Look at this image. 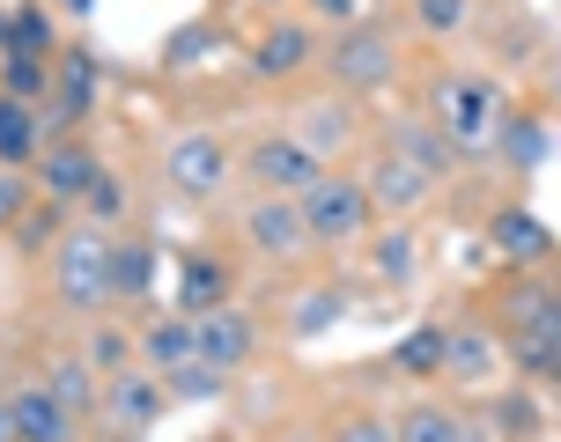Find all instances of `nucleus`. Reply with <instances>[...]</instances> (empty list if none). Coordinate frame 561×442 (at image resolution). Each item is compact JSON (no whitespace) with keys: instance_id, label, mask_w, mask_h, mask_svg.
<instances>
[{"instance_id":"nucleus-1","label":"nucleus","mask_w":561,"mask_h":442,"mask_svg":"<svg viewBox=\"0 0 561 442\" xmlns=\"http://www.w3.org/2000/svg\"><path fill=\"white\" fill-rule=\"evenodd\" d=\"M112 244L118 229H96V221H75L59 251L45 258V280H53V303L67 317H104L112 310Z\"/></svg>"},{"instance_id":"nucleus-2","label":"nucleus","mask_w":561,"mask_h":442,"mask_svg":"<svg viewBox=\"0 0 561 442\" xmlns=\"http://www.w3.org/2000/svg\"><path fill=\"white\" fill-rule=\"evenodd\" d=\"M421 104H428V126H436L458 155H488V148H495L503 89L488 82V74H436V82L421 89Z\"/></svg>"},{"instance_id":"nucleus-3","label":"nucleus","mask_w":561,"mask_h":442,"mask_svg":"<svg viewBox=\"0 0 561 442\" xmlns=\"http://www.w3.org/2000/svg\"><path fill=\"white\" fill-rule=\"evenodd\" d=\"M325 74H333V89H347V96H369V89H392L399 82V30L377 23V15H355V23L333 30V45H325V59H318Z\"/></svg>"},{"instance_id":"nucleus-4","label":"nucleus","mask_w":561,"mask_h":442,"mask_svg":"<svg viewBox=\"0 0 561 442\" xmlns=\"http://www.w3.org/2000/svg\"><path fill=\"white\" fill-rule=\"evenodd\" d=\"M304 221L318 251H363L369 229H377V207H369V185L355 170H325L304 193Z\"/></svg>"},{"instance_id":"nucleus-5","label":"nucleus","mask_w":561,"mask_h":442,"mask_svg":"<svg viewBox=\"0 0 561 442\" xmlns=\"http://www.w3.org/2000/svg\"><path fill=\"white\" fill-rule=\"evenodd\" d=\"M325 155L318 148H304V140L288 133V126H274V133H259L244 155H237V177L252 185V193H274V199H304L318 177H325Z\"/></svg>"},{"instance_id":"nucleus-6","label":"nucleus","mask_w":561,"mask_h":442,"mask_svg":"<svg viewBox=\"0 0 561 442\" xmlns=\"http://www.w3.org/2000/svg\"><path fill=\"white\" fill-rule=\"evenodd\" d=\"M156 170H163V185H170L178 199H222V193H229V177H237V148H229L222 133L193 126V133L163 140Z\"/></svg>"},{"instance_id":"nucleus-7","label":"nucleus","mask_w":561,"mask_h":442,"mask_svg":"<svg viewBox=\"0 0 561 442\" xmlns=\"http://www.w3.org/2000/svg\"><path fill=\"white\" fill-rule=\"evenodd\" d=\"M237 236L252 258L266 266H304L310 251V221H304V199H274V193H252L244 199V214H237Z\"/></svg>"},{"instance_id":"nucleus-8","label":"nucleus","mask_w":561,"mask_h":442,"mask_svg":"<svg viewBox=\"0 0 561 442\" xmlns=\"http://www.w3.org/2000/svg\"><path fill=\"white\" fill-rule=\"evenodd\" d=\"M325 59V37L310 15H266L259 37L244 45V67H252V82H304L310 67Z\"/></svg>"},{"instance_id":"nucleus-9","label":"nucleus","mask_w":561,"mask_h":442,"mask_svg":"<svg viewBox=\"0 0 561 442\" xmlns=\"http://www.w3.org/2000/svg\"><path fill=\"white\" fill-rule=\"evenodd\" d=\"M170 414V384L156 376V369H118V376H104V406H96V428L112 442H140L156 420Z\"/></svg>"},{"instance_id":"nucleus-10","label":"nucleus","mask_w":561,"mask_h":442,"mask_svg":"<svg viewBox=\"0 0 561 442\" xmlns=\"http://www.w3.org/2000/svg\"><path fill=\"white\" fill-rule=\"evenodd\" d=\"M288 133L304 140V148H318L325 163H340V155L363 140V111H355L347 89H333V96H304V104H288Z\"/></svg>"},{"instance_id":"nucleus-11","label":"nucleus","mask_w":561,"mask_h":442,"mask_svg":"<svg viewBox=\"0 0 561 442\" xmlns=\"http://www.w3.org/2000/svg\"><path fill=\"white\" fill-rule=\"evenodd\" d=\"M355 177L369 185V207H377V221H407L421 199L436 193V177H421V170L407 163V155H392L385 140H377V148L363 155V170H355Z\"/></svg>"},{"instance_id":"nucleus-12","label":"nucleus","mask_w":561,"mask_h":442,"mask_svg":"<svg viewBox=\"0 0 561 442\" xmlns=\"http://www.w3.org/2000/svg\"><path fill=\"white\" fill-rule=\"evenodd\" d=\"M259 347H266V332H259V317L244 303H229V310H207L199 317V361L207 369H222V376H244L259 361Z\"/></svg>"},{"instance_id":"nucleus-13","label":"nucleus","mask_w":561,"mask_h":442,"mask_svg":"<svg viewBox=\"0 0 561 442\" xmlns=\"http://www.w3.org/2000/svg\"><path fill=\"white\" fill-rule=\"evenodd\" d=\"M488 244H495V258H510L517 274H533V266H554L561 244L554 229L525 207V199H510V207H495V221H488Z\"/></svg>"},{"instance_id":"nucleus-14","label":"nucleus","mask_w":561,"mask_h":442,"mask_svg":"<svg viewBox=\"0 0 561 442\" xmlns=\"http://www.w3.org/2000/svg\"><path fill=\"white\" fill-rule=\"evenodd\" d=\"M104 177V148L96 140H53L45 155H37V185H45V199H59V207H82V193Z\"/></svg>"},{"instance_id":"nucleus-15","label":"nucleus","mask_w":561,"mask_h":442,"mask_svg":"<svg viewBox=\"0 0 561 442\" xmlns=\"http://www.w3.org/2000/svg\"><path fill=\"white\" fill-rule=\"evenodd\" d=\"M8 406H15V435H23V442H82V428H89L75 406H59V398H53L45 376L8 384Z\"/></svg>"},{"instance_id":"nucleus-16","label":"nucleus","mask_w":561,"mask_h":442,"mask_svg":"<svg viewBox=\"0 0 561 442\" xmlns=\"http://www.w3.org/2000/svg\"><path fill=\"white\" fill-rule=\"evenodd\" d=\"M237 303V266L229 258H215V251H185L178 258V303L185 317H207V310H229Z\"/></svg>"},{"instance_id":"nucleus-17","label":"nucleus","mask_w":561,"mask_h":442,"mask_svg":"<svg viewBox=\"0 0 561 442\" xmlns=\"http://www.w3.org/2000/svg\"><path fill=\"white\" fill-rule=\"evenodd\" d=\"M495 369H503L495 325H444V376H458V391H488Z\"/></svg>"},{"instance_id":"nucleus-18","label":"nucleus","mask_w":561,"mask_h":442,"mask_svg":"<svg viewBox=\"0 0 561 442\" xmlns=\"http://www.w3.org/2000/svg\"><path fill=\"white\" fill-rule=\"evenodd\" d=\"M385 148H392V155H407V163H414L421 177H436V185H444L450 170H458V148H450V140L428 126V111H392V126H385Z\"/></svg>"},{"instance_id":"nucleus-19","label":"nucleus","mask_w":561,"mask_h":442,"mask_svg":"<svg viewBox=\"0 0 561 442\" xmlns=\"http://www.w3.org/2000/svg\"><path fill=\"white\" fill-rule=\"evenodd\" d=\"M495 332H561V280L510 274V288L495 295Z\"/></svg>"},{"instance_id":"nucleus-20","label":"nucleus","mask_w":561,"mask_h":442,"mask_svg":"<svg viewBox=\"0 0 561 442\" xmlns=\"http://www.w3.org/2000/svg\"><path fill=\"white\" fill-rule=\"evenodd\" d=\"M134 347H140V369L170 376V369H185V361L199 354V317H185V310H163V317H148V325L134 332Z\"/></svg>"},{"instance_id":"nucleus-21","label":"nucleus","mask_w":561,"mask_h":442,"mask_svg":"<svg viewBox=\"0 0 561 442\" xmlns=\"http://www.w3.org/2000/svg\"><path fill=\"white\" fill-rule=\"evenodd\" d=\"M369 280H377V288H414V274H421V244H414V229H407V221H377V229H369Z\"/></svg>"},{"instance_id":"nucleus-22","label":"nucleus","mask_w":561,"mask_h":442,"mask_svg":"<svg viewBox=\"0 0 561 442\" xmlns=\"http://www.w3.org/2000/svg\"><path fill=\"white\" fill-rule=\"evenodd\" d=\"M347 310H355V295H347L340 280H310L304 295L288 303V339L310 347V339H325L333 325H347Z\"/></svg>"},{"instance_id":"nucleus-23","label":"nucleus","mask_w":561,"mask_h":442,"mask_svg":"<svg viewBox=\"0 0 561 442\" xmlns=\"http://www.w3.org/2000/svg\"><path fill=\"white\" fill-rule=\"evenodd\" d=\"M163 280V251L156 236H118L112 244V303H148Z\"/></svg>"},{"instance_id":"nucleus-24","label":"nucleus","mask_w":561,"mask_h":442,"mask_svg":"<svg viewBox=\"0 0 561 442\" xmlns=\"http://www.w3.org/2000/svg\"><path fill=\"white\" fill-rule=\"evenodd\" d=\"M45 384H53L59 406H75L82 420H96V406H104V376L89 369V354H45V369H37Z\"/></svg>"},{"instance_id":"nucleus-25","label":"nucleus","mask_w":561,"mask_h":442,"mask_svg":"<svg viewBox=\"0 0 561 442\" xmlns=\"http://www.w3.org/2000/svg\"><path fill=\"white\" fill-rule=\"evenodd\" d=\"M0 59H59V23L45 0H23L8 8V53Z\"/></svg>"},{"instance_id":"nucleus-26","label":"nucleus","mask_w":561,"mask_h":442,"mask_svg":"<svg viewBox=\"0 0 561 442\" xmlns=\"http://www.w3.org/2000/svg\"><path fill=\"white\" fill-rule=\"evenodd\" d=\"M385 369H392V376H414V384L444 376V325L428 317V325L399 332V339H392V354H385Z\"/></svg>"},{"instance_id":"nucleus-27","label":"nucleus","mask_w":561,"mask_h":442,"mask_svg":"<svg viewBox=\"0 0 561 442\" xmlns=\"http://www.w3.org/2000/svg\"><path fill=\"white\" fill-rule=\"evenodd\" d=\"M45 155V133H37V104H15L0 96V170H23Z\"/></svg>"},{"instance_id":"nucleus-28","label":"nucleus","mask_w":561,"mask_h":442,"mask_svg":"<svg viewBox=\"0 0 561 442\" xmlns=\"http://www.w3.org/2000/svg\"><path fill=\"white\" fill-rule=\"evenodd\" d=\"M495 148H503V155H510L517 170H539L547 155H554V133L539 126L533 111H510V104H503V126H495Z\"/></svg>"},{"instance_id":"nucleus-29","label":"nucleus","mask_w":561,"mask_h":442,"mask_svg":"<svg viewBox=\"0 0 561 442\" xmlns=\"http://www.w3.org/2000/svg\"><path fill=\"white\" fill-rule=\"evenodd\" d=\"M67 229H75V207H59V199H37V207L15 221V251H30V258H53Z\"/></svg>"},{"instance_id":"nucleus-30","label":"nucleus","mask_w":561,"mask_h":442,"mask_svg":"<svg viewBox=\"0 0 561 442\" xmlns=\"http://www.w3.org/2000/svg\"><path fill=\"white\" fill-rule=\"evenodd\" d=\"M392 442H458V414L444 398H414L392 414Z\"/></svg>"},{"instance_id":"nucleus-31","label":"nucleus","mask_w":561,"mask_h":442,"mask_svg":"<svg viewBox=\"0 0 561 442\" xmlns=\"http://www.w3.org/2000/svg\"><path fill=\"white\" fill-rule=\"evenodd\" d=\"M488 420H495V435H503V442H539L547 406H539L533 391H503V398H488Z\"/></svg>"},{"instance_id":"nucleus-32","label":"nucleus","mask_w":561,"mask_h":442,"mask_svg":"<svg viewBox=\"0 0 561 442\" xmlns=\"http://www.w3.org/2000/svg\"><path fill=\"white\" fill-rule=\"evenodd\" d=\"M82 354H89V369H96V376H118V369H134V361H140V347H134V332H126V325L96 317V325H89V339H82Z\"/></svg>"},{"instance_id":"nucleus-33","label":"nucleus","mask_w":561,"mask_h":442,"mask_svg":"<svg viewBox=\"0 0 561 442\" xmlns=\"http://www.w3.org/2000/svg\"><path fill=\"white\" fill-rule=\"evenodd\" d=\"M215 45H222V23H215V15H193V23H178V30L163 37V53H156V59L178 74V67H199Z\"/></svg>"},{"instance_id":"nucleus-34","label":"nucleus","mask_w":561,"mask_h":442,"mask_svg":"<svg viewBox=\"0 0 561 442\" xmlns=\"http://www.w3.org/2000/svg\"><path fill=\"white\" fill-rule=\"evenodd\" d=\"M170 384V406H207V398H229V384H237V376H222V369H207V361H185V369H170L163 376Z\"/></svg>"},{"instance_id":"nucleus-35","label":"nucleus","mask_w":561,"mask_h":442,"mask_svg":"<svg viewBox=\"0 0 561 442\" xmlns=\"http://www.w3.org/2000/svg\"><path fill=\"white\" fill-rule=\"evenodd\" d=\"M0 96L15 104H53V59H0Z\"/></svg>"},{"instance_id":"nucleus-36","label":"nucleus","mask_w":561,"mask_h":442,"mask_svg":"<svg viewBox=\"0 0 561 442\" xmlns=\"http://www.w3.org/2000/svg\"><path fill=\"white\" fill-rule=\"evenodd\" d=\"M126 207H134V193H126V177L104 163V177L82 193V221H96V229H118V221H126Z\"/></svg>"},{"instance_id":"nucleus-37","label":"nucleus","mask_w":561,"mask_h":442,"mask_svg":"<svg viewBox=\"0 0 561 442\" xmlns=\"http://www.w3.org/2000/svg\"><path fill=\"white\" fill-rule=\"evenodd\" d=\"M407 15H414L421 37H458L473 23V0H407Z\"/></svg>"},{"instance_id":"nucleus-38","label":"nucleus","mask_w":561,"mask_h":442,"mask_svg":"<svg viewBox=\"0 0 561 442\" xmlns=\"http://www.w3.org/2000/svg\"><path fill=\"white\" fill-rule=\"evenodd\" d=\"M325 442H392V414H369V406H355V414H340L333 428H325Z\"/></svg>"},{"instance_id":"nucleus-39","label":"nucleus","mask_w":561,"mask_h":442,"mask_svg":"<svg viewBox=\"0 0 561 442\" xmlns=\"http://www.w3.org/2000/svg\"><path fill=\"white\" fill-rule=\"evenodd\" d=\"M37 207V185H30L23 170H0V236H15V221Z\"/></svg>"},{"instance_id":"nucleus-40","label":"nucleus","mask_w":561,"mask_h":442,"mask_svg":"<svg viewBox=\"0 0 561 442\" xmlns=\"http://www.w3.org/2000/svg\"><path fill=\"white\" fill-rule=\"evenodd\" d=\"M304 15H310V23H325V30H340V23L363 15V0H304Z\"/></svg>"},{"instance_id":"nucleus-41","label":"nucleus","mask_w":561,"mask_h":442,"mask_svg":"<svg viewBox=\"0 0 561 442\" xmlns=\"http://www.w3.org/2000/svg\"><path fill=\"white\" fill-rule=\"evenodd\" d=\"M458 442H503L495 420H488V406H458Z\"/></svg>"},{"instance_id":"nucleus-42","label":"nucleus","mask_w":561,"mask_h":442,"mask_svg":"<svg viewBox=\"0 0 561 442\" xmlns=\"http://www.w3.org/2000/svg\"><path fill=\"white\" fill-rule=\"evenodd\" d=\"M59 15H75V23H89V15H96V0H53Z\"/></svg>"},{"instance_id":"nucleus-43","label":"nucleus","mask_w":561,"mask_h":442,"mask_svg":"<svg viewBox=\"0 0 561 442\" xmlns=\"http://www.w3.org/2000/svg\"><path fill=\"white\" fill-rule=\"evenodd\" d=\"M0 442H23V435H15V406H8V391H0Z\"/></svg>"},{"instance_id":"nucleus-44","label":"nucleus","mask_w":561,"mask_h":442,"mask_svg":"<svg viewBox=\"0 0 561 442\" xmlns=\"http://www.w3.org/2000/svg\"><path fill=\"white\" fill-rule=\"evenodd\" d=\"M252 8H266V15H280V8H288V0H252Z\"/></svg>"},{"instance_id":"nucleus-45","label":"nucleus","mask_w":561,"mask_h":442,"mask_svg":"<svg viewBox=\"0 0 561 442\" xmlns=\"http://www.w3.org/2000/svg\"><path fill=\"white\" fill-rule=\"evenodd\" d=\"M0 53H8V8H0Z\"/></svg>"}]
</instances>
